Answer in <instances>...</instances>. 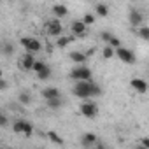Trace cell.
Wrapping results in <instances>:
<instances>
[{
  "mask_svg": "<svg viewBox=\"0 0 149 149\" xmlns=\"http://www.w3.org/2000/svg\"><path fill=\"white\" fill-rule=\"evenodd\" d=\"M137 35H139L140 39H144V40H149V26H146V25L139 26V28H137Z\"/></svg>",
  "mask_w": 149,
  "mask_h": 149,
  "instance_id": "21",
  "label": "cell"
},
{
  "mask_svg": "<svg viewBox=\"0 0 149 149\" xmlns=\"http://www.w3.org/2000/svg\"><path fill=\"white\" fill-rule=\"evenodd\" d=\"M81 144L84 147H93V146L98 144V139H97V135L93 132H86V133L81 135Z\"/></svg>",
  "mask_w": 149,
  "mask_h": 149,
  "instance_id": "11",
  "label": "cell"
},
{
  "mask_svg": "<svg viewBox=\"0 0 149 149\" xmlns=\"http://www.w3.org/2000/svg\"><path fill=\"white\" fill-rule=\"evenodd\" d=\"M76 40V35H68V37H56V47H60V49H65L70 42H74Z\"/></svg>",
  "mask_w": 149,
  "mask_h": 149,
  "instance_id": "15",
  "label": "cell"
},
{
  "mask_svg": "<svg viewBox=\"0 0 149 149\" xmlns=\"http://www.w3.org/2000/svg\"><path fill=\"white\" fill-rule=\"evenodd\" d=\"M46 137H47L53 144H56V146H63V144H65V142H63V139H61L56 132H53V130H49V132L46 133Z\"/></svg>",
  "mask_w": 149,
  "mask_h": 149,
  "instance_id": "17",
  "label": "cell"
},
{
  "mask_svg": "<svg viewBox=\"0 0 149 149\" xmlns=\"http://www.w3.org/2000/svg\"><path fill=\"white\" fill-rule=\"evenodd\" d=\"M32 102V97L26 93V91H23V93H19V104H23V105H28Z\"/></svg>",
  "mask_w": 149,
  "mask_h": 149,
  "instance_id": "23",
  "label": "cell"
},
{
  "mask_svg": "<svg viewBox=\"0 0 149 149\" xmlns=\"http://www.w3.org/2000/svg\"><path fill=\"white\" fill-rule=\"evenodd\" d=\"M140 146L149 149V137H144V139H140Z\"/></svg>",
  "mask_w": 149,
  "mask_h": 149,
  "instance_id": "28",
  "label": "cell"
},
{
  "mask_svg": "<svg viewBox=\"0 0 149 149\" xmlns=\"http://www.w3.org/2000/svg\"><path fill=\"white\" fill-rule=\"evenodd\" d=\"M46 32H47V35H51V37H60V35L63 33V26H61L60 19H58V18L49 19V21L46 23Z\"/></svg>",
  "mask_w": 149,
  "mask_h": 149,
  "instance_id": "7",
  "label": "cell"
},
{
  "mask_svg": "<svg viewBox=\"0 0 149 149\" xmlns=\"http://www.w3.org/2000/svg\"><path fill=\"white\" fill-rule=\"evenodd\" d=\"M128 19H130V25H132V26H135V28L142 26V23H144V16H142L137 9H132V11H130Z\"/></svg>",
  "mask_w": 149,
  "mask_h": 149,
  "instance_id": "12",
  "label": "cell"
},
{
  "mask_svg": "<svg viewBox=\"0 0 149 149\" xmlns=\"http://www.w3.org/2000/svg\"><path fill=\"white\" fill-rule=\"evenodd\" d=\"M112 37V33H109V32H102V40H105V42H109V39Z\"/></svg>",
  "mask_w": 149,
  "mask_h": 149,
  "instance_id": "29",
  "label": "cell"
},
{
  "mask_svg": "<svg viewBox=\"0 0 149 149\" xmlns=\"http://www.w3.org/2000/svg\"><path fill=\"white\" fill-rule=\"evenodd\" d=\"M44 67H46V63H44V61H37V60H35V65H33V70H35V72L42 70Z\"/></svg>",
  "mask_w": 149,
  "mask_h": 149,
  "instance_id": "27",
  "label": "cell"
},
{
  "mask_svg": "<svg viewBox=\"0 0 149 149\" xmlns=\"http://www.w3.org/2000/svg\"><path fill=\"white\" fill-rule=\"evenodd\" d=\"M0 126H7V118H6V114L0 116Z\"/></svg>",
  "mask_w": 149,
  "mask_h": 149,
  "instance_id": "30",
  "label": "cell"
},
{
  "mask_svg": "<svg viewBox=\"0 0 149 149\" xmlns=\"http://www.w3.org/2000/svg\"><path fill=\"white\" fill-rule=\"evenodd\" d=\"M53 14H54V18L61 19V18H65L68 14V11H67V7L63 4H56V6H53Z\"/></svg>",
  "mask_w": 149,
  "mask_h": 149,
  "instance_id": "16",
  "label": "cell"
},
{
  "mask_svg": "<svg viewBox=\"0 0 149 149\" xmlns=\"http://www.w3.org/2000/svg\"><path fill=\"white\" fill-rule=\"evenodd\" d=\"M102 56H104L105 60H111V58H114V56H116V47H112L111 44H107V46L102 49Z\"/></svg>",
  "mask_w": 149,
  "mask_h": 149,
  "instance_id": "19",
  "label": "cell"
},
{
  "mask_svg": "<svg viewBox=\"0 0 149 149\" xmlns=\"http://www.w3.org/2000/svg\"><path fill=\"white\" fill-rule=\"evenodd\" d=\"M72 93L77 98L88 100L91 97H100L102 95V88L97 83H93L91 79H88V81H76V84H74V88H72Z\"/></svg>",
  "mask_w": 149,
  "mask_h": 149,
  "instance_id": "1",
  "label": "cell"
},
{
  "mask_svg": "<svg viewBox=\"0 0 149 149\" xmlns=\"http://www.w3.org/2000/svg\"><path fill=\"white\" fill-rule=\"evenodd\" d=\"M116 56L123 61V63H126V65H132V63H135V54H133V51L132 49H128V47H118L116 49Z\"/></svg>",
  "mask_w": 149,
  "mask_h": 149,
  "instance_id": "8",
  "label": "cell"
},
{
  "mask_svg": "<svg viewBox=\"0 0 149 149\" xmlns=\"http://www.w3.org/2000/svg\"><path fill=\"white\" fill-rule=\"evenodd\" d=\"M56 97H61V91L58 88H44L42 90V98L51 100V98H56Z\"/></svg>",
  "mask_w": 149,
  "mask_h": 149,
  "instance_id": "14",
  "label": "cell"
},
{
  "mask_svg": "<svg viewBox=\"0 0 149 149\" xmlns=\"http://www.w3.org/2000/svg\"><path fill=\"white\" fill-rule=\"evenodd\" d=\"M83 21H84L88 26H90V25H93V23H95V14H84Z\"/></svg>",
  "mask_w": 149,
  "mask_h": 149,
  "instance_id": "25",
  "label": "cell"
},
{
  "mask_svg": "<svg viewBox=\"0 0 149 149\" xmlns=\"http://www.w3.org/2000/svg\"><path fill=\"white\" fill-rule=\"evenodd\" d=\"M46 102H47L49 109H60L63 105V98L61 97H56V98H51V100H46Z\"/></svg>",
  "mask_w": 149,
  "mask_h": 149,
  "instance_id": "20",
  "label": "cell"
},
{
  "mask_svg": "<svg viewBox=\"0 0 149 149\" xmlns=\"http://www.w3.org/2000/svg\"><path fill=\"white\" fill-rule=\"evenodd\" d=\"M33 65H35L33 53H25L23 58L19 60V67H21L23 70H33Z\"/></svg>",
  "mask_w": 149,
  "mask_h": 149,
  "instance_id": "10",
  "label": "cell"
},
{
  "mask_svg": "<svg viewBox=\"0 0 149 149\" xmlns=\"http://www.w3.org/2000/svg\"><path fill=\"white\" fill-rule=\"evenodd\" d=\"M95 13H97V16H100V18H107V16H109V7H107L105 4H97V6H95Z\"/></svg>",
  "mask_w": 149,
  "mask_h": 149,
  "instance_id": "18",
  "label": "cell"
},
{
  "mask_svg": "<svg viewBox=\"0 0 149 149\" xmlns=\"http://www.w3.org/2000/svg\"><path fill=\"white\" fill-rule=\"evenodd\" d=\"M0 88H2V90H6V88H7V83H6V81H2V84H0Z\"/></svg>",
  "mask_w": 149,
  "mask_h": 149,
  "instance_id": "31",
  "label": "cell"
},
{
  "mask_svg": "<svg viewBox=\"0 0 149 149\" xmlns=\"http://www.w3.org/2000/svg\"><path fill=\"white\" fill-rule=\"evenodd\" d=\"M79 112L84 116V118H95L98 114V107L95 102H90V100H83V104L79 105Z\"/></svg>",
  "mask_w": 149,
  "mask_h": 149,
  "instance_id": "5",
  "label": "cell"
},
{
  "mask_svg": "<svg viewBox=\"0 0 149 149\" xmlns=\"http://www.w3.org/2000/svg\"><path fill=\"white\" fill-rule=\"evenodd\" d=\"M68 76L74 81H88V79H91V70L83 63V65H76V67H74Z\"/></svg>",
  "mask_w": 149,
  "mask_h": 149,
  "instance_id": "2",
  "label": "cell"
},
{
  "mask_svg": "<svg viewBox=\"0 0 149 149\" xmlns=\"http://www.w3.org/2000/svg\"><path fill=\"white\" fill-rule=\"evenodd\" d=\"M49 76H51V68H49L47 65H46L42 70H39V72H37V77H39L40 81H46V79H49Z\"/></svg>",
  "mask_w": 149,
  "mask_h": 149,
  "instance_id": "22",
  "label": "cell"
},
{
  "mask_svg": "<svg viewBox=\"0 0 149 149\" xmlns=\"http://www.w3.org/2000/svg\"><path fill=\"white\" fill-rule=\"evenodd\" d=\"M13 130H14V133L25 135V137H32V135H33V126H32V123H28L26 119H16V121L13 123Z\"/></svg>",
  "mask_w": 149,
  "mask_h": 149,
  "instance_id": "3",
  "label": "cell"
},
{
  "mask_svg": "<svg viewBox=\"0 0 149 149\" xmlns=\"http://www.w3.org/2000/svg\"><path fill=\"white\" fill-rule=\"evenodd\" d=\"M130 88H132L135 93H140V95H146V93H147V90H149L147 83H146L144 79H139V77L130 79Z\"/></svg>",
  "mask_w": 149,
  "mask_h": 149,
  "instance_id": "9",
  "label": "cell"
},
{
  "mask_svg": "<svg viewBox=\"0 0 149 149\" xmlns=\"http://www.w3.org/2000/svg\"><path fill=\"white\" fill-rule=\"evenodd\" d=\"M68 58H70V61H74L76 65H83V63H86L88 54H84L81 51H70L68 53Z\"/></svg>",
  "mask_w": 149,
  "mask_h": 149,
  "instance_id": "13",
  "label": "cell"
},
{
  "mask_svg": "<svg viewBox=\"0 0 149 149\" xmlns=\"http://www.w3.org/2000/svg\"><path fill=\"white\" fill-rule=\"evenodd\" d=\"M13 51H14V46H13V44H9V42L4 44V54H6V56H11Z\"/></svg>",
  "mask_w": 149,
  "mask_h": 149,
  "instance_id": "26",
  "label": "cell"
},
{
  "mask_svg": "<svg viewBox=\"0 0 149 149\" xmlns=\"http://www.w3.org/2000/svg\"><path fill=\"white\" fill-rule=\"evenodd\" d=\"M107 44H111V46H112V47H116V49H118V47H121V40H119L116 35H112V37L109 39V42H107Z\"/></svg>",
  "mask_w": 149,
  "mask_h": 149,
  "instance_id": "24",
  "label": "cell"
},
{
  "mask_svg": "<svg viewBox=\"0 0 149 149\" xmlns=\"http://www.w3.org/2000/svg\"><path fill=\"white\" fill-rule=\"evenodd\" d=\"M70 33L76 37H84L88 33V25L83 19H74L70 23Z\"/></svg>",
  "mask_w": 149,
  "mask_h": 149,
  "instance_id": "6",
  "label": "cell"
},
{
  "mask_svg": "<svg viewBox=\"0 0 149 149\" xmlns=\"http://www.w3.org/2000/svg\"><path fill=\"white\" fill-rule=\"evenodd\" d=\"M19 44L23 46V49L26 51V53H39V51H42V44L35 39V37H21V40H19Z\"/></svg>",
  "mask_w": 149,
  "mask_h": 149,
  "instance_id": "4",
  "label": "cell"
}]
</instances>
